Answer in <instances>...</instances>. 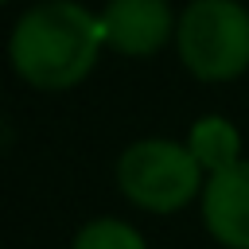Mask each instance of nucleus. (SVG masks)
Wrapping results in <instances>:
<instances>
[{"label":"nucleus","instance_id":"1","mask_svg":"<svg viewBox=\"0 0 249 249\" xmlns=\"http://www.w3.org/2000/svg\"><path fill=\"white\" fill-rule=\"evenodd\" d=\"M101 19L74 0H47L19 16L8 39L12 70L47 93L78 86L101 54Z\"/></svg>","mask_w":249,"mask_h":249},{"label":"nucleus","instance_id":"2","mask_svg":"<svg viewBox=\"0 0 249 249\" xmlns=\"http://www.w3.org/2000/svg\"><path fill=\"white\" fill-rule=\"evenodd\" d=\"M175 47L198 82H230L249 70V8L241 0H191L175 19Z\"/></svg>","mask_w":249,"mask_h":249},{"label":"nucleus","instance_id":"3","mask_svg":"<svg viewBox=\"0 0 249 249\" xmlns=\"http://www.w3.org/2000/svg\"><path fill=\"white\" fill-rule=\"evenodd\" d=\"M202 167L187 144L175 140H136L117 160V187L128 202L152 214H175L195 195H202Z\"/></svg>","mask_w":249,"mask_h":249},{"label":"nucleus","instance_id":"4","mask_svg":"<svg viewBox=\"0 0 249 249\" xmlns=\"http://www.w3.org/2000/svg\"><path fill=\"white\" fill-rule=\"evenodd\" d=\"M97 19H101L105 47H113L117 54H128V58L156 54L175 35L167 0H109Z\"/></svg>","mask_w":249,"mask_h":249},{"label":"nucleus","instance_id":"5","mask_svg":"<svg viewBox=\"0 0 249 249\" xmlns=\"http://www.w3.org/2000/svg\"><path fill=\"white\" fill-rule=\"evenodd\" d=\"M202 222L214 241L226 249H249V160L206 175L202 187Z\"/></svg>","mask_w":249,"mask_h":249},{"label":"nucleus","instance_id":"6","mask_svg":"<svg viewBox=\"0 0 249 249\" xmlns=\"http://www.w3.org/2000/svg\"><path fill=\"white\" fill-rule=\"evenodd\" d=\"M187 148H191V156L198 160V167L206 175H218V171L241 163V132L233 128V121H226L218 113H206L191 124Z\"/></svg>","mask_w":249,"mask_h":249},{"label":"nucleus","instance_id":"7","mask_svg":"<svg viewBox=\"0 0 249 249\" xmlns=\"http://www.w3.org/2000/svg\"><path fill=\"white\" fill-rule=\"evenodd\" d=\"M70 249H148L140 230H132L121 218H93L74 233Z\"/></svg>","mask_w":249,"mask_h":249},{"label":"nucleus","instance_id":"8","mask_svg":"<svg viewBox=\"0 0 249 249\" xmlns=\"http://www.w3.org/2000/svg\"><path fill=\"white\" fill-rule=\"evenodd\" d=\"M0 4H8V0H0Z\"/></svg>","mask_w":249,"mask_h":249}]
</instances>
